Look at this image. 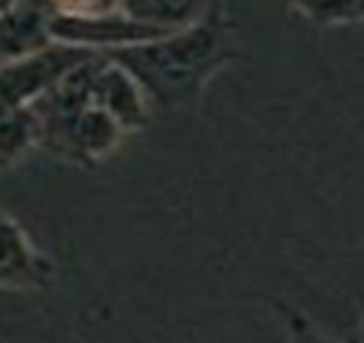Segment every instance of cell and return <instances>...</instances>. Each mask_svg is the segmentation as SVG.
I'll return each instance as SVG.
<instances>
[{
  "mask_svg": "<svg viewBox=\"0 0 364 343\" xmlns=\"http://www.w3.org/2000/svg\"><path fill=\"white\" fill-rule=\"evenodd\" d=\"M107 58L139 81L153 105L178 110L196 102L210 81L240 58L238 22L226 5L208 3L193 24Z\"/></svg>",
  "mask_w": 364,
  "mask_h": 343,
  "instance_id": "cell-1",
  "label": "cell"
},
{
  "mask_svg": "<svg viewBox=\"0 0 364 343\" xmlns=\"http://www.w3.org/2000/svg\"><path fill=\"white\" fill-rule=\"evenodd\" d=\"M98 67L100 55H88L31 105L36 148L74 167L107 160L129 136L105 105Z\"/></svg>",
  "mask_w": 364,
  "mask_h": 343,
  "instance_id": "cell-2",
  "label": "cell"
},
{
  "mask_svg": "<svg viewBox=\"0 0 364 343\" xmlns=\"http://www.w3.org/2000/svg\"><path fill=\"white\" fill-rule=\"evenodd\" d=\"M171 31L129 15L122 3H50V36L55 46L93 55H109L150 43Z\"/></svg>",
  "mask_w": 364,
  "mask_h": 343,
  "instance_id": "cell-3",
  "label": "cell"
},
{
  "mask_svg": "<svg viewBox=\"0 0 364 343\" xmlns=\"http://www.w3.org/2000/svg\"><path fill=\"white\" fill-rule=\"evenodd\" d=\"M88 55L74 48L53 46L43 53L0 63V110H26L53 84L74 70Z\"/></svg>",
  "mask_w": 364,
  "mask_h": 343,
  "instance_id": "cell-4",
  "label": "cell"
},
{
  "mask_svg": "<svg viewBox=\"0 0 364 343\" xmlns=\"http://www.w3.org/2000/svg\"><path fill=\"white\" fill-rule=\"evenodd\" d=\"M58 279V265L0 205V291H43Z\"/></svg>",
  "mask_w": 364,
  "mask_h": 343,
  "instance_id": "cell-5",
  "label": "cell"
},
{
  "mask_svg": "<svg viewBox=\"0 0 364 343\" xmlns=\"http://www.w3.org/2000/svg\"><path fill=\"white\" fill-rule=\"evenodd\" d=\"M50 3H0V58L19 60L53 48Z\"/></svg>",
  "mask_w": 364,
  "mask_h": 343,
  "instance_id": "cell-6",
  "label": "cell"
},
{
  "mask_svg": "<svg viewBox=\"0 0 364 343\" xmlns=\"http://www.w3.org/2000/svg\"><path fill=\"white\" fill-rule=\"evenodd\" d=\"M36 148V122L31 107L0 110V172L15 167L19 160Z\"/></svg>",
  "mask_w": 364,
  "mask_h": 343,
  "instance_id": "cell-7",
  "label": "cell"
},
{
  "mask_svg": "<svg viewBox=\"0 0 364 343\" xmlns=\"http://www.w3.org/2000/svg\"><path fill=\"white\" fill-rule=\"evenodd\" d=\"M272 307L277 310L281 327H284L286 343H348V341L336 339L326 329H321L310 315L302 312L298 305L288 303V300L274 298Z\"/></svg>",
  "mask_w": 364,
  "mask_h": 343,
  "instance_id": "cell-8",
  "label": "cell"
},
{
  "mask_svg": "<svg viewBox=\"0 0 364 343\" xmlns=\"http://www.w3.org/2000/svg\"><path fill=\"white\" fill-rule=\"evenodd\" d=\"M293 12L302 15L314 26H348L364 24V0L348 3H302L293 5Z\"/></svg>",
  "mask_w": 364,
  "mask_h": 343,
  "instance_id": "cell-9",
  "label": "cell"
},
{
  "mask_svg": "<svg viewBox=\"0 0 364 343\" xmlns=\"http://www.w3.org/2000/svg\"><path fill=\"white\" fill-rule=\"evenodd\" d=\"M362 343H364V329H362Z\"/></svg>",
  "mask_w": 364,
  "mask_h": 343,
  "instance_id": "cell-10",
  "label": "cell"
}]
</instances>
